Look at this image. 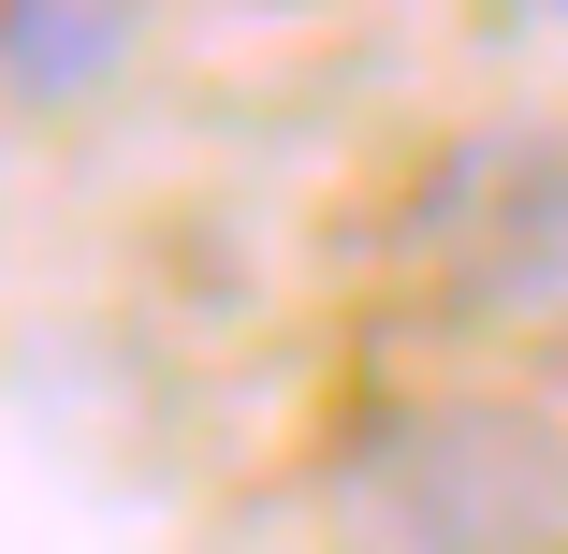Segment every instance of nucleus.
Returning <instances> with one entry per match:
<instances>
[{
    "label": "nucleus",
    "instance_id": "1",
    "mask_svg": "<svg viewBox=\"0 0 568 554\" xmlns=\"http://www.w3.org/2000/svg\"><path fill=\"white\" fill-rule=\"evenodd\" d=\"M351 554H568V437L496 394L394 409L335 453Z\"/></svg>",
    "mask_w": 568,
    "mask_h": 554
},
{
    "label": "nucleus",
    "instance_id": "4",
    "mask_svg": "<svg viewBox=\"0 0 568 554\" xmlns=\"http://www.w3.org/2000/svg\"><path fill=\"white\" fill-rule=\"evenodd\" d=\"M510 16H568V0H510Z\"/></svg>",
    "mask_w": 568,
    "mask_h": 554
},
{
    "label": "nucleus",
    "instance_id": "2",
    "mask_svg": "<svg viewBox=\"0 0 568 554\" xmlns=\"http://www.w3.org/2000/svg\"><path fill=\"white\" fill-rule=\"evenodd\" d=\"M408 292L452 321H554L568 306V118H496L408 175Z\"/></svg>",
    "mask_w": 568,
    "mask_h": 554
},
{
    "label": "nucleus",
    "instance_id": "3",
    "mask_svg": "<svg viewBox=\"0 0 568 554\" xmlns=\"http://www.w3.org/2000/svg\"><path fill=\"white\" fill-rule=\"evenodd\" d=\"M146 44V0H0V88L16 102H102Z\"/></svg>",
    "mask_w": 568,
    "mask_h": 554
}]
</instances>
